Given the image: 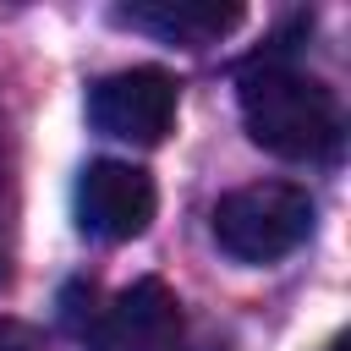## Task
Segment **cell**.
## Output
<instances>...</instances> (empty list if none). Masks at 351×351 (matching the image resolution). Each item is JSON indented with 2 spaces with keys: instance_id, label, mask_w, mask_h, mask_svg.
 Returning a JSON list of instances; mask_svg holds the SVG:
<instances>
[{
  "instance_id": "cell-1",
  "label": "cell",
  "mask_w": 351,
  "mask_h": 351,
  "mask_svg": "<svg viewBox=\"0 0 351 351\" xmlns=\"http://www.w3.org/2000/svg\"><path fill=\"white\" fill-rule=\"evenodd\" d=\"M236 99H241V121L247 137L280 159H329L340 148L346 115L335 88H324L318 77L296 71L280 55H258L241 66L236 77Z\"/></svg>"
},
{
  "instance_id": "cell-2",
  "label": "cell",
  "mask_w": 351,
  "mask_h": 351,
  "mask_svg": "<svg viewBox=\"0 0 351 351\" xmlns=\"http://www.w3.org/2000/svg\"><path fill=\"white\" fill-rule=\"evenodd\" d=\"M313 236V197L296 181H252L214 203V241L236 263H280Z\"/></svg>"
},
{
  "instance_id": "cell-3",
  "label": "cell",
  "mask_w": 351,
  "mask_h": 351,
  "mask_svg": "<svg viewBox=\"0 0 351 351\" xmlns=\"http://www.w3.org/2000/svg\"><path fill=\"white\" fill-rule=\"evenodd\" d=\"M176 104H181V82L159 66H126L88 88V121L104 137L143 143V148L165 143V132L176 126Z\"/></svg>"
},
{
  "instance_id": "cell-4",
  "label": "cell",
  "mask_w": 351,
  "mask_h": 351,
  "mask_svg": "<svg viewBox=\"0 0 351 351\" xmlns=\"http://www.w3.org/2000/svg\"><path fill=\"white\" fill-rule=\"evenodd\" d=\"M77 225L99 241H137L148 225H154V208H159V192H154V176L132 159H93L82 176H77Z\"/></svg>"
},
{
  "instance_id": "cell-5",
  "label": "cell",
  "mask_w": 351,
  "mask_h": 351,
  "mask_svg": "<svg viewBox=\"0 0 351 351\" xmlns=\"http://www.w3.org/2000/svg\"><path fill=\"white\" fill-rule=\"evenodd\" d=\"M176 340L181 302L165 280H132L99 324V351H176Z\"/></svg>"
},
{
  "instance_id": "cell-6",
  "label": "cell",
  "mask_w": 351,
  "mask_h": 351,
  "mask_svg": "<svg viewBox=\"0 0 351 351\" xmlns=\"http://www.w3.org/2000/svg\"><path fill=\"white\" fill-rule=\"evenodd\" d=\"M115 22L137 27V33H154L165 44H181V49H203L214 44L219 33H230L241 22V5H208V0H154V5H121Z\"/></svg>"
},
{
  "instance_id": "cell-7",
  "label": "cell",
  "mask_w": 351,
  "mask_h": 351,
  "mask_svg": "<svg viewBox=\"0 0 351 351\" xmlns=\"http://www.w3.org/2000/svg\"><path fill=\"white\" fill-rule=\"evenodd\" d=\"M11 274V181H5V154H0V285Z\"/></svg>"
},
{
  "instance_id": "cell-8",
  "label": "cell",
  "mask_w": 351,
  "mask_h": 351,
  "mask_svg": "<svg viewBox=\"0 0 351 351\" xmlns=\"http://www.w3.org/2000/svg\"><path fill=\"white\" fill-rule=\"evenodd\" d=\"M38 329L22 324V318H0V351H38Z\"/></svg>"
},
{
  "instance_id": "cell-9",
  "label": "cell",
  "mask_w": 351,
  "mask_h": 351,
  "mask_svg": "<svg viewBox=\"0 0 351 351\" xmlns=\"http://www.w3.org/2000/svg\"><path fill=\"white\" fill-rule=\"evenodd\" d=\"M329 351H346V335H340V340H329Z\"/></svg>"
}]
</instances>
